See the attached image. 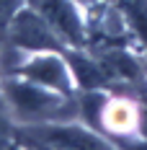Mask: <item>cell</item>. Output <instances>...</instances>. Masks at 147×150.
I'll return each instance as SVG.
<instances>
[{
	"mask_svg": "<svg viewBox=\"0 0 147 150\" xmlns=\"http://www.w3.org/2000/svg\"><path fill=\"white\" fill-rule=\"evenodd\" d=\"M3 96L13 114L15 127L26 124H49V122H70L80 111L75 96H65L39 83H31L21 75L0 78Z\"/></svg>",
	"mask_w": 147,
	"mask_h": 150,
	"instance_id": "obj_1",
	"label": "cell"
},
{
	"mask_svg": "<svg viewBox=\"0 0 147 150\" xmlns=\"http://www.w3.org/2000/svg\"><path fill=\"white\" fill-rule=\"evenodd\" d=\"M3 42H8L11 49L18 54H34V52H65L67 47L57 36V31L44 21V16H39L34 8L23 5L11 26L5 31Z\"/></svg>",
	"mask_w": 147,
	"mask_h": 150,
	"instance_id": "obj_2",
	"label": "cell"
},
{
	"mask_svg": "<svg viewBox=\"0 0 147 150\" xmlns=\"http://www.w3.org/2000/svg\"><path fill=\"white\" fill-rule=\"evenodd\" d=\"M8 75H21L31 83H39L65 96H75V78L65 52H34L11 65Z\"/></svg>",
	"mask_w": 147,
	"mask_h": 150,
	"instance_id": "obj_3",
	"label": "cell"
},
{
	"mask_svg": "<svg viewBox=\"0 0 147 150\" xmlns=\"http://www.w3.org/2000/svg\"><path fill=\"white\" fill-rule=\"evenodd\" d=\"M44 21L57 31L67 49H83L88 47V23L80 16V5L75 0H26Z\"/></svg>",
	"mask_w": 147,
	"mask_h": 150,
	"instance_id": "obj_4",
	"label": "cell"
},
{
	"mask_svg": "<svg viewBox=\"0 0 147 150\" xmlns=\"http://www.w3.org/2000/svg\"><path fill=\"white\" fill-rule=\"evenodd\" d=\"M65 57L70 62V70H72L77 91H114L111 78L103 70V65L98 62L93 49H88V47H83V49H65Z\"/></svg>",
	"mask_w": 147,
	"mask_h": 150,
	"instance_id": "obj_5",
	"label": "cell"
},
{
	"mask_svg": "<svg viewBox=\"0 0 147 150\" xmlns=\"http://www.w3.org/2000/svg\"><path fill=\"white\" fill-rule=\"evenodd\" d=\"M121 16L127 18L129 29L134 34V42L147 57V0H114Z\"/></svg>",
	"mask_w": 147,
	"mask_h": 150,
	"instance_id": "obj_6",
	"label": "cell"
},
{
	"mask_svg": "<svg viewBox=\"0 0 147 150\" xmlns=\"http://www.w3.org/2000/svg\"><path fill=\"white\" fill-rule=\"evenodd\" d=\"M15 122H13V114L8 109V101L3 96V86H0V150L8 148L11 142L15 140Z\"/></svg>",
	"mask_w": 147,
	"mask_h": 150,
	"instance_id": "obj_7",
	"label": "cell"
},
{
	"mask_svg": "<svg viewBox=\"0 0 147 150\" xmlns=\"http://www.w3.org/2000/svg\"><path fill=\"white\" fill-rule=\"evenodd\" d=\"M23 5H26V0H0V42H3L8 26H11V21Z\"/></svg>",
	"mask_w": 147,
	"mask_h": 150,
	"instance_id": "obj_8",
	"label": "cell"
},
{
	"mask_svg": "<svg viewBox=\"0 0 147 150\" xmlns=\"http://www.w3.org/2000/svg\"><path fill=\"white\" fill-rule=\"evenodd\" d=\"M119 145V150H147V137L132 135V137H116L114 140Z\"/></svg>",
	"mask_w": 147,
	"mask_h": 150,
	"instance_id": "obj_9",
	"label": "cell"
},
{
	"mask_svg": "<svg viewBox=\"0 0 147 150\" xmlns=\"http://www.w3.org/2000/svg\"><path fill=\"white\" fill-rule=\"evenodd\" d=\"M77 5H80V11H85V13H93V11H98L103 8L106 3H111V0H75Z\"/></svg>",
	"mask_w": 147,
	"mask_h": 150,
	"instance_id": "obj_10",
	"label": "cell"
},
{
	"mask_svg": "<svg viewBox=\"0 0 147 150\" xmlns=\"http://www.w3.org/2000/svg\"><path fill=\"white\" fill-rule=\"evenodd\" d=\"M3 150H31V148H29V145H23V142H18V140H13L8 148H3Z\"/></svg>",
	"mask_w": 147,
	"mask_h": 150,
	"instance_id": "obj_11",
	"label": "cell"
}]
</instances>
